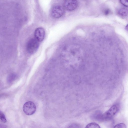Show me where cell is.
Masks as SVG:
<instances>
[{
  "label": "cell",
  "instance_id": "obj_1",
  "mask_svg": "<svg viewBox=\"0 0 128 128\" xmlns=\"http://www.w3.org/2000/svg\"><path fill=\"white\" fill-rule=\"evenodd\" d=\"M39 42L35 38L30 39L27 45V49L28 52L33 54L37 51L39 46Z\"/></svg>",
  "mask_w": 128,
  "mask_h": 128
},
{
  "label": "cell",
  "instance_id": "obj_2",
  "mask_svg": "<svg viewBox=\"0 0 128 128\" xmlns=\"http://www.w3.org/2000/svg\"><path fill=\"white\" fill-rule=\"evenodd\" d=\"M23 110L26 114L30 115L35 112L36 107L35 104L33 102L28 101L24 104L23 107Z\"/></svg>",
  "mask_w": 128,
  "mask_h": 128
},
{
  "label": "cell",
  "instance_id": "obj_3",
  "mask_svg": "<svg viewBox=\"0 0 128 128\" xmlns=\"http://www.w3.org/2000/svg\"><path fill=\"white\" fill-rule=\"evenodd\" d=\"M118 110V106L116 104L113 105L108 110L101 116L100 118L104 120L110 119L116 114Z\"/></svg>",
  "mask_w": 128,
  "mask_h": 128
},
{
  "label": "cell",
  "instance_id": "obj_4",
  "mask_svg": "<svg viewBox=\"0 0 128 128\" xmlns=\"http://www.w3.org/2000/svg\"><path fill=\"white\" fill-rule=\"evenodd\" d=\"M64 12V8L60 6H56L54 7L51 12L52 16L55 18H58L62 16Z\"/></svg>",
  "mask_w": 128,
  "mask_h": 128
},
{
  "label": "cell",
  "instance_id": "obj_5",
  "mask_svg": "<svg viewBox=\"0 0 128 128\" xmlns=\"http://www.w3.org/2000/svg\"><path fill=\"white\" fill-rule=\"evenodd\" d=\"M64 6L67 10H73L75 9L78 6V2L76 0H65Z\"/></svg>",
  "mask_w": 128,
  "mask_h": 128
},
{
  "label": "cell",
  "instance_id": "obj_6",
  "mask_svg": "<svg viewBox=\"0 0 128 128\" xmlns=\"http://www.w3.org/2000/svg\"><path fill=\"white\" fill-rule=\"evenodd\" d=\"M34 36L35 38L39 42L42 41L45 36L44 30L41 27L37 28L35 31Z\"/></svg>",
  "mask_w": 128,
  "mask_h": 128
},
{
  "label": "cell",
  "instance_id": "obj_7",
  "mask_svg": "<svg viewBox=\"0 0 128 128\" xmlns=\"http://www.w3.org/2000/svg\"><path fill=\"white\" fill-rule=\"evenodd\" d=\"M118 14L122 16H126L128 14V10L126 9L122 8L118 12Z\"/></svg>",
  "mask_w": 128,
  "mask_h": 128
},
{
  "label": "cell",
  "instance_id": "obj_8",
  "mask_svg": "<svg viewBox=\"0 0 128 128\" xmlns=\"http://www.w3.org/2000/svg\"><path fill=\"white\" fill-rule=\"evenodd\" d=\"M85 128H100V126L95 122H91L88 124Z\"/></svg>",
  "mask_w": 128,
  "mask_h": 128
},
{
  "label": "cell",
  "instance_id": "obj_9",
  "mask_svg": "<svg viewBox=\"0 0 128 128\" xmlns=\"http://www.w3.org/2000/svg\"><path fill=\"white\" fill-rule=\"evenodd\" d=\"M16 75L14 74H12L8 77L7 81L8 83H10L13 81L16 77Z\"/></svg>",
  "mask_w": 128,
  "mask_h": 128
},
{
  "label": "cell",
  "instance_id": "obj_10",
  "mask_svg": "<svg viewBox=\"0 0 128 128\" xmlns=\"http://www.w3.org/2000/svg\"><path fill=\"white\" fill-rule=\"evenodd\" d=\"M0 119L4 123L6 122L7 120L5 115L3 112L0 111Z\"/></svg>",
  "mask_w": 128,
  "mask_h": 128
},
{
  "label": "cell",
  "instance_id": "obj_11",
  "mask_svg": "<svg viewBox=\"0 0 128 128\" xmlns=\"http://www.w3.org/2000/svg\"><path fill=\"white\" fill-rule=\"evenodd\" d=\"M114 128H126V126L124 123H122L118 124L114 126Z\"/></svg>",
  "mask_w": 128,
  "mask_h": 128
},
{
  "label": "cell",
  "instance_id": "obj_12",
  "mask_svg": "<svg viewBox=\"0 0 128 128\" xmlns=\"http://www.w3.org/2000/svg\"><path fill=\"white\" fill-rule=\"evenodd\" d=\"M120 2L124 6L127 7L128 6V0H120Z\"/></svg>",
  "mask_w": 128,
  "mask_h": 128
},
{
  "label": "cell",
  "instance_id": "obj_13",
  "mask_svg": "<svg viewBox=\"0 0 128 128\" xmlns=\"http://www.w3.org/2000/svg\"><path fill=\"white\" fill-rule=\"evenodd\" d=\"M110 13V10L109 9H106V10L104 12V14L106 15H108Z\"/></svg>",
  "mask_w": 128,
  "mask_h": 128
}]
</instances>
